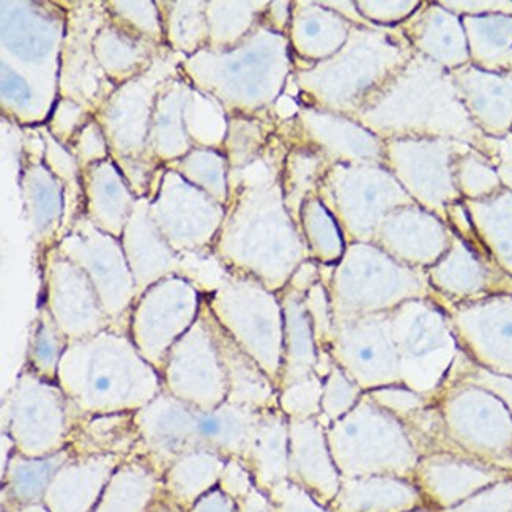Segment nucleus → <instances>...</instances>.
Wrapping results in <instances>:
<instances>
[{
    "label": "nucleus",
    "mask_w": 512,
    "mask_h": 512,
    "mask_svg": "<svg viewBox=\"0 0 512 512\" xmlns=\"http://www.w3.org/2000/svg\"><path fill=\"white\" fill-rule=\"evenodd\" d=\"M57 383L79 415L136 413L163 391L152 364L127 349H70L60 360Z\"/></svg>",
    "instance_id": "obj_1"
},
{
    "label": "nucleus",
    "mask_w": 512,
    "mask_h": 512,
    "mask_svg": "<svg viewBox=\"0 0 512 512\" xmlns=\"http://www.w3.org/2000/svg\"><path fill=\"white\" fill-rule=\"evenodd\" d=\"M328 445L342 479L401 476L413 479L420 451L407 427L368 393L327 427Z\"/></svg>",
    "instance_id": "obj_2"
},
{
    "label": "nucleus",
    "mask_w": 512,
    "mask_h": 512,
    "mask_svg": "<svg viewBox=\"0 0 512 512\" xmlns=\"http://www.w3.org/2000/svg\"><path fill=\"white\" fill-rule=\"evenodd\" d=\"M402 385L435 402L462 355L448 312L437 298L407 300L390 312Z\"/></svg>",
    "instance_id": "obj_3"
},
{
    "label": "nucleus",
    "mask_w": 512,
    "mask_h": 512,
    "mask_svg": "<svg viewBox=\"0 0 512 512\" xmlns=\"http://www.w3.org/2000/svg\"><path fill=\"white\" fill-rule=\"evenodd\" d=\"M434 404L454 448L512 473V415L497 394L456 382L446 386Z\"/></svg>",
    "instance_id": "obj_4"
},
{
    "label": "nucleus",
    "mask_w": 512,
    "mask_h": 512,
    "mask_svg": "<svg viewBox=\"0 0 512 512\" xmlns=\"http://www.w3.org/2000/svg\"><path fill=\"white\" fill-rule=\"evenodd\" d=\"M76 413L59 383L30 369L19 375L4 402L8 434L26 456H54L64 451Z\"/></svg>",
    "instance_id": "obj_5"
},
{
    "label": "nucleus",
    "mask_w": 512,
    "mask_h": 512,
    "mask_svg": "<svg viewBox=\"0 0 512 512\" xmlns=\"http://www.w3.org/2000/svg\"><path fill=\"white\" fill-rule=\"evenodd\" d=\"M368 259L366 264L346 265L338 275L339 320L383 314L407 300L435 297L426 271L399 264L371 246Z\"/></svg>",
    "instance_id": "obj_6"
},
{
    "label": "nucleus",
    "mask_w": 512,
    "mask_h": 512,
    "mask_svg": "<svg viewBox=\"0 0 512 512\" xmlns=\"http://www.w3.org/2000/svg\"><path fill=\"white\" fill-rule=\"evenodd\" d=\"M330 355L364 393L402 385L390 312L339 320Z\"/></svg>",
    "instance_id": "obj_7"
},
{
    "label": "nucleus",
    "mask_w": 512,
    "mask_h": 512,
    "mask_svg": "<svg viewBox=\"0 0 512 512\" xmlns=\"http://www.w3.org/2000/svg\"><path fill=\"white\" fill-rule=\"evenodd\" d=\"M440 305L448 312L462 352L478 368L512 379V294Z\"/></svg>",
    "instance_id": "obj_8"
},
{
    "label": "nucleus",
    "mask_w": 512,
    "mask_h": 512,
    "mask_svg": "<svg viewBox=\"0 0 512 512\" xmlns=\"http://www.w3.org/2000/svg\"><path fill=\"white\" fill-rule=\"evenodd\" d=\"M426 275L435 298L445 305L512 294L511 276L495 264L476 234L461 237L453 232L448 251Z\"/></svg>",
    "instance_id": "obj_9"
},
{
    "label": "nucleus",
    "mask_w": 512,
    "mask_h": 512,
    "mask_svg": "<svg viewBox=\"0 0 512 512\" xmlns=\"http://www.w3.org/2000/svg\"><path fill=\"white\" fill-rule=\"evenodd\" d=\"M506 478H512V473L451 451L424 454L413 473L427 508L435 512L453 508L484 487Z\"/></svg>",
    "instance_id": "obj_10"
},
{
    "label": "nucleus",
    "mask_w": 512,
    "mask_h": 512,
    "mask_svg": "<svg viewBox=\"0 0 512 512\" xmlns=\"http://www.w3.org/2000/svg\"><path fill=\"white\" fill-rule=\"evenodd\" d=\"M199 415L177 397L161 391L152 402L134 413L139 432V451L150 461L171 465L177 457L194 448H202Z\"/></svg>",
    "instance_id": "obj_11"
},
{
    "label": "nucleus",
    "mask_w": 512,
    "mask_h": 512,
    "mask_svg": "<svg viewBox=\"0 0 512 512\" xmlns=\"http://www.w3.org/2000/svg\"><path fill=\"white\" fill-rule=\"evenodd\" d=\"M163 390L201 412L227 401V379L213 339L201 352L177 349L161 369Z\"/></svg>",
    "instance_id": "obj_12"
},
{
    "label": "nucleus",
    "mask_w": 512,
    "mask_h": 512,
    "mask_svg": "<svg viewBox=\"0 0 512 512\" xmlns=\"http://www.w3.org/2000/svg\"><path fill=\"white\" fill-rule=\"evenodd\" d=\"M289 479L330 506L341 489L342 476L328 445L327 427L319 418L290 420Z\"/></svg>",
    "instance_id": "obj_13"
},
{
    "label": "nucleus",
    "mask_w": 512,
    "mask_h": 512,
    "mask_svg": "<svg viewBox=\"0 0 512 512\" xmlns=\"http://www.w3.org/2000/svg\"><path fill=\"white\" fill-rule=\"evenodd\" d=\"M468 116L489 139L512 131V75L479 70L472 64L451 71Z\"/></svg>",
    "instance_id": "obj_14"
},
{
    "label": "nucleus",
    "mask_w": 512,
    "mask_h": 512,
    "mask_svg": "<svg viewBox=\"0 0 512 512\" xmlns=\"http://www.w3.org/2000/svg\"><path fill=\"white\" fill-rule=\"evenodd\" d=\"M290 420L279 407L260 410L240 461L248 467L254 486L267 494L275 484L289 479Z\"/></svg>",
    "instance_id": "obj_15"
},
{
    "label": "nucleus",
    "mask_w": 512,
    "mask_h": 512,
    "mask_svg": "<svg viewBox=\"0 0 512 512\" xmlns=\"http://www.w3.org/2000/svg\"><path fill=\"white\" fill-rule=\"evenodd\" d=\"M333 512H413L427 508L415 481L401 476L342 479Z\"/></svg>",
    "instance_id": "obj_16"
},
{
    "label": "nucleus",
    "mask_w": 512,
    "mask_h": 512,
    "mask_svg": "<svg viewBox=\"0 0 512 512\" xmlns=\"http://www.w3.org/2000/svg\"><path fill=\"white\" fill-rule=\"evenodd\" d=\"M216 349L227 379V402L254 410L278 407V386L259 364L223 331L215 334Z\"/></svg>",
    "instance_id": "obj_17"
},
{
    "label": "nucleus",
    "mask_w": 512,
    "mask_h": 512,
    "mask_svg": "<svg viewBox=\"0 0 512 512\" xmlns=\"http://www.w3.org/2000/svg\"><path fill=\"white\" fill-rule=\"evenodd\" d=\"M68 451L75 456H117L139 451L134 413L79 415L71 423Z\"/></svg>",
    "instance_id": "obj_18"
},
{
    "label": "nucleus",
    "mask_w": 512,
    "mask_h": 512,
    "mask_svg": "<svg viewBox=\"0 0 512 512\" xmlns=\"http://www.w3.org/2000/svg\"><path fill=\"white\" fill-rule=\"evenodd\" d=\"M479 242L512 278V191L503 186L479 201H464Z\"/></svg>",
    "instance_id": "obj_19"
},
{
    "label": "nucleus",
    "mask_w": 512,
    "mask_h": 512,
    "mask_svg": "<svg viewBox=\"0 0 512 512\" xmlns=\"http://www.w3.org/2000/svg\"><path fill=\"white\" fill-rule=\"evenodd\" d=\"M259 415L260 410L227 401L210 412H201L199 438L202 448L212 449L224 459H242Z\"/></svg>",
    "instance_id": "obj_20"
},
{
    "label": "nucleus",
    "mask_w": 512,
    "mask_h": 512,
    "mask_svg": "<svg viewBox=\"0 0 512 512\" xmlns=\"http://www.w3.org/2000/svg\"><path fill=\"white\" fill-rule=\"evenodd\" d=\"M470 64L490 73H508L512 51V16H462Z\"/></svg>",
    "instance_id": "obj_21"
},
{
    "label": "nucleus",
    "mask_w": 512,
    "mask_h": 512,
    "mask_svg": "<svg viewBox=\"0 0 512 512\" xmlns=\"http://www.w3.org/2000/svg\"><path fill=\"white\" fill-rule=\"evenodd\" d=\"M287 309V339L282 349V368L279 377V390L298 380L316 374V342L312 336L311 322L298 298H290Z\"/></svg>",
    "instance_id": "obj_22"
},
{
    "label": "nucleus",
    "mask_w": 512,
    "mask_h": 512,
    "mask_svg": "<svg viewBox=\"0 0 512 512\" xmlns=\"http://www.w3.org/2000/svg\"><path fill=\"white\" fill-rule=\"evenodd\" d=\"M454 185L462 201H479L503 188L494 161L486 155L462 145L453 163Z\"/></svg>",
    "instance_id": "obj_23"
},
{
    "label": "nucleus",
    "mask_w": 512,
    "mask_h": 512,
    "mask_svg": "<svg viewBox=\"0 0 512 512\" xmlns=\"http://www.w3.org/2000/svg\"><path fill=\"white\" fill-rule=\"evenodd\" d=\"M226 462L227 459L208 448H194L177 457L169 465V478H171L169 484H171V489H174L175 497L191 500L201 492L199 486L205 492V489L212 487L213 484L208 483L205 479L197 478V475L221 478Z\"/></svg>",
    "instance_id": "obj_24"
},
{
    "label": "nucleus",
    "mask_w": 512,
    "mask_h": 512,
    "mask_svg": "<svg viewBox=\"0 0 512 512\" xmlns=\"http://www.w3.org/2000/svg\"><path fill=\"white\" fill-rule=\"evenodd\" d=\"M363 396L364 391L360 386L334 363L330 374L323 379L322 415L319 420L323 426H330L346 416Z\"/></svg>",
    "instance_id": "obj_25"
},
{
    "label": "nucleus",
    "mask_w": 512,
    "mask_h": 512,
    "mask_svg": "<svg viewBox=\"0 0 512 512\" xmlns=\"http://www.w3.org/2000/svg\"><path fill=\"white\" fill-rule=\"evenodd\" d=\"M323 379L312 374L278 391V407L289 420H311L322 415Z\"/></svg>",
    "instance_id": "obj_26"
},
{
    "label": "nucleus",
    "mask_w": 512,
    "mask_h": 512,
    "mask_svg": "<svg viewBox=\"0 0 512 512\" xmlns=\"http://www.w3.org/2000/svg\"><path fill=\"white\" fill-rule=\"evenodd\" d=\"M456 382L473 383V385L483 386L486 390L492 391L500 397L501 401L505 402L512 415V379L490 374V372L478 368L465 353H462L446 386Z\"/></svg>",
    "instance_id": "obj_27"
},
{
    "label": "nucleus",
    "mask_w": 512,
    "mask_h": 512,
    "mask_svg": "<svg viewBox=\"0 0 512 512\" xmlns=\"http://www.w3.org/2000/svg\"><path fill=\"white\" fill-rule=\"evenodd\" d=\"M267 497L273 512H333L330 506L320 503L308 490L290 479H284L271 487Z\"/></svg>",
    "instance_id": "obj_28"
},
{
    "label": "nucleus",
    "mask_w": 512,
    "mask_h": 512,
    "mask_svg": "<svg viewBox=\"0 0 512 512\" xmlns=\"http://www.w3.org/2000/svg\"><path fill=\"white\" fill-rule=\"evenodd\" d=\"M438 512H512V478L490 484L459 505Z\"/></svg>",
    "instance_id": "obj_29"
},
{
    "label": "nucleus",
    "mask_w": 512,
    "mask_h": 512,
    "mask_svg": "<svg viewBox=\"0 0 512 512\" xmlns=\"http://www.w3.org/2000/svg\"><path fill=\"white\" fill-rule=\"evenodd\" d=\"M368 394L382 409L393 413L401 421L416 410L423 409L424 405L431 404L423 396L413 393L404 385L385 386L379 390L369 391Z\"/></svg>",
    "instance_id": "obj_30"
},
{
    "label": "nucleus",
    "mask_w": 512,
    "mask_h": 512,
    "mask_svg": "<svg viewBox=\"0 0 512 512\" xmlns=\"http://www.w3.org/2000/svg\"><path fill=\"white\" fill-rule=\"evenodd\" d=\"M67 451H62L60 454L49 456L48 459L35 464H24L21 467H16L15 473V486L18 497H35L40 492L43 484L48 483L49 476L52 470L62 462L64 457H67Z\"/></svg>",
    "instance_id": "obj_31"
},
{
    "label": "nucleus",
    "mask_w": 512,
    "mask_h": 512,
    "mask_svg": "<svg viewBox=\"0 0 512 512\" xmlns=\"http://www.w3.org/2000/svg\"><path fill=\"white\" fill-rule=\"evenodd\" d=\"M219 481H221L224 494L237 503L256 487L251 472L240 459H227Z\"/></svg>",
    "instance_id": "obj_32"
},
{
    "label": "nucleus",
    "mask_w": 512,
    "mask_h": 512,
    "mask_svg": "<svg viewBox=\"0 0 512 512\" xmlns=\"http://www.w3.org/2000/svg\"><path fill=\"white\" fill-rule=\"evenodd\" d=\"M201 512H240L238 511V503L227 497L223 490L221 492H213L207 498L201 501Z\"/></svg>",
    "instance_id": "obj_33"
},
{
    "label": "nucleus",
    "mask_w": 512,
    "mask_h": 512,
    "mask_svg": "<svg viewBox=\"0 0 512 512\" xmlns=\"http://www.w3.org/2000/svg\"><path fill=\"white\" fill-rule=\"evenodd\" d=\"M240 512H273L267 494L254 487L243 500L238 501Z\"/></svg>",
    "instance_id": "obj_34"
},
{
    "label": "nucleus",
    "mask_w": 512,
    "mask_h": 512,
    "mask_svg": "<svg viewBox=\"0 0 512 512\" xmlns=\"http://www.w3.org/2000/svg\"><path fill=\"white\" fill-rule=\"evenodd\" d=\"M498 174H500L501 182H503V186H506L508 190L512 191V167L511 166H501L498 169Z\"/></svg>",
    "instance_id": "obj_35"
},
{
    "label": "nucleus",
    "mask_w": 512,
    "mask_h": 512,
    "mask_svg": "<svg viewBox=\"0 0 512 512\" xmlns=\"http://www.w3.org/2000/svg\"><path fill=\"white\" fill-rule=\"evenodd\" d=\"M509 75H512V51H511V57H509Z\"/></svg>",
    "instance_id": "obj_36"
},
{
    "label": "nucleus",
    "mask_w": 512,
    "mask_h": 512,
    "mask_svg": "<svg viewBox=\"0 0 512 512\" xmlns=\"http://www.w3.org/2000/svg\"><path fill=\"white\" fill-rule=\"evenodd\" d=\"M413 512H435V511H432V509H429V508H421V509H416V511H413Z\"/></svg>",
    "instance_id": "obj_37"
},
{
    "label": "nucleus",
    "mask_w": 512,
    "mask_h": 512,
    "mask_svg": "<svg viewBox=\"0 0 512 512\" xmlns=\"http://www.w3.org/2000/svg\"><path fill=\"white\" fill-rule=\"evenodd\" d=\"M511 134H512V131H511Z\"/></svg>",
    "instance_id": "obj_38"
}]
</instances>
